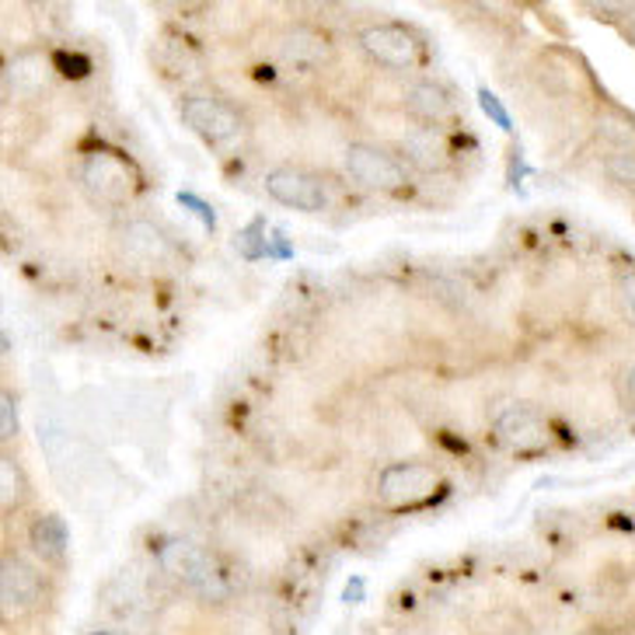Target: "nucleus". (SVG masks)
I'll list each match as a JSON object with an SVG mask.
<instances>
[{
    "mask_svg": "<svg viewBox=\"0 0 635 635\" xmlns=\"http://www.w3.org/2000/svg\"><path fill=\"white\" fill-rule=\"evenodd\" d=\"M360 46L377 66H384V71H409V66H415L423 57L420 39H415L406 25H395V22H381V25L363 28Z\"/></svg>",
    "mask_w": 635,
    "mask_h": 635,
    "instance_id": "nucleus-5",
    "label": "nucleus"
},
{
    "mask_svg": "<svg viewBox=\"0 0 635 635\" xmlns=\"http://www.w3.org/2000/svg\"><path fill=\"white\" fill-rule=\"evenodd\" d=\"M57 63H60V71H63L66 77H88V74H91V63H88L85 57H71V53H63Z\"/></svg>",
    "mask_w": 635,
    "mask_h": 635,
    "instance_id": "nucleus-20",
    "label": "nucleus"
},
{
    "mask_svg": "<svg viewBox=\"0 0 635 635\" xmlns=\"http://www.w3.org/2000/svg\"><path fill=\"white\" fill-rule=\"evenodd\" d=\"M91 635H126V632H115V628H102V632H91Z\"/></svg>",
    "mask_w": 635,
    "mask_h": 635,
    "instance_id": "nucleus-25",
    "label": "nucleus"
},
{
    "mask_svg": "<svg viewBox=\"0 0 635 635\" xmlns=\"http://www.w3.org/2000/svg\"><path fill=\"white\" fill-rule=\"evenodd\" d=\"M625 36H628V42L635 46V18H632V22L625 25Z\"/></svg>",
    "mask_w": 635,
    "mask_h": 635,
    "instance_id": "nucleus-23",
    "label": "nucleus"
},
{
    "mask_svg": "<svg viewBox=\"0 0 635 635\" xmlns=\"http://www.w3.org/2000/svg\"><path fill=\"white\" fill-rule=\"evenodd\" d=\"M85 186L95 199H102V203H120V199L129 196L133 175L115 154H95L85 164Z\"/></svg>",
    "mask_w": 635,
    "mask_h": 635,
    "instance_id": "nucleus-8",
    "label": "nucleus"
},
{
    "mask_svg": "<svg viewBox=\"0 0 635 635\" xmlns=\"http://www.w3.org/2000/svg\"><path fill=\"white\" fill-rule=\"evenodd\" d=\"M283 46H287V53L297 60V63H322L332 57V46L328 39L322 36L318 28L311 25H297L287 32V39H283Z\"/></svg>",
    "mask_w": 635,
    "mask_h": 635,
    "instance_id": "nucleus-13",
    "label": "nucleus"
},
{
    "mask_svg": "<svg viewBox=\"0 0 635 635\" xmlns=\"http://www.w3.org/2000/svg\"><path fill=\"white\" fill-rule=\"evenodd\" d=\"M406 112L412 120H420L423 126H437L440 120H447V115L455 112V95H450V88L440 85V80H420V85H412L406 95Z\"/></svg>",
    "mask_w": 635,
    "mask_h": 635,
    "instance_id": "nucleus-10",
    "label": "nucleus"
},
{
    "mask_svg": "<svg viewBox=\"0 0 635 635\" xmlns=\"http://www.w3.org/2000/svg\"><path fill=\"white\" fill-rule=\"evenodd\" d=\"M0 590H4V608L8 611H28L39 605L42 597V580L22 559H4L0 570Z\"/></svg>",
    "mask_w": 635,
    "mask_h": 635,
    "instance_id": "nucleus-9",
    "label": "nucleus"
},
{
    "mask_svg": "<svg viewBox=\"0 0 635 635\" xmlns=\"http://www.w3.org/2000/svg\"><path fill=\"white\" fill-rule=\"evenodd\" d=\"M133 241H140V248L133 256L137 259H161V256H169V241L161 238V231L154 224H147V221H133L126 227V245Z\"/></svg>",
    "mask_w": 635,
    "mask_h": 635,
    "instance_id": "nucleus-15",
    "label": "nucleus"
},
{
    "mask_svg": "<svg viewBox=\"0 0 635 635\" xmlns=\"http://www.w3.org/2000/svg\"><path fill=\"white\" fill-rule=\"evenodd\" d=\"M178 203H182V207H189L192 213H199V216H203V221H207V227H216V216H213V210L203 203V199H196L192 192H178Z\"/></svg>",
    "mask_w": 635,
    "mask_h": 635,
    "instance_id": "nucleus-21",
    "label": "nucleus"
},
{
    "mask_svg": "<svg viewBox=\"0 0 635 635\" xmlns=\"http://www.w3.org/2000/svg\"><path fill=\"white\" fill-rule=\"evenodd\" d=\"M618 294H622V304H625V311L635 318V270L622 273V279H618Z\"/></svg>",
    "mask_w": 635,
    "mask_h": 635,
    "instance_id": "nucleus-22",
    "label": "nucleus"
},
{
    "mask_svg": "<svg viewBox=\"0 0 635 635\" xmlns=\"http://www.w3.org/2000/svg\"><path fill=\"white\" fill-rule=\"evenodd\" d=\"M406 158L420 169H440L447 161V140L437 126H423L406 137Z\"/></svg>",
    "mask_w": 635,
    "mask_h": 635,
    "instance_id": "nucleus-12",
    "label": "nucleus"
},
{
    "mask_svg": "<svg viewBox=\"0 0 635 635\" xmlns=\"http://www.w3.org/2000/svg\"><path fill=\"white\" fill-rule=\"evenodd\" d=\"M0 503H4V510H14L22 499V475H18V464H14L11 458L0 461Z\"/></svg>",
    "mask_w": 635,
    "mask_h": 635,
    "instance_id": "nucleus-17",
    "label": "nucleus"
},
{
    "mask_svg": "<svg viewBox=\"0 0 635 635\" xmlns=\"http://www.w3.org/2000/svg\"><path fill=\"white\" fill-rule=\"evenodd\" d=\"M346 172L371 192H395L409 182V164L381 144H353L346 150Z\"/></svg>",
    "mask_w": 635,
    "mask_h": 635,
    "instance_id": "nucleus-2",
    "label": "nucleus"
},
{
    "mask_svg": "<svg viewBox=\"0 0 635 635\" xmlns=\"http://www.w3.org/2000/svg\"><path fill=\"white\" fill-rule=\"evenodd\" d=\"M49 80V63L39 57V53H22L8 63L4 71V85L14 91V95H36L46 88Z\"/></svg>",
    "mask_w": 635,
    "mask_h": 635,
    "instance_id": "nucleus-11",
    "label": "nucleus"
},
{
    "mask_svg": "<svg viewBox=\"0 0 635 635\" xmlns=\"http://www.w3.org/2000/svg\"><path fill=\"white\" fill-rule=\"evenodd\" d=\"M605 175L625 189H635V154L632 150H614L605 158Z\"/></svg>",
    "mask_w": 635,
    "mask_h": 635,
    "instance_id": "nucleus-16",
    "label": "nucleus"
},
{
    "mask_svg": "<svg viewBox=\"0 0 635 635\" xmlns=\"http://www.w3.org/2000/svg\"><path fill=\"white\" fill-rule=\"evenodd\" d=\"M32 538V548H36V556L46 559V562H60L63 551H66V527L60 516H39L36 524L28 531Z\"/></svg>",
    "mask_w": 635,
    "mask_h": 635,
    "instance_id": "nucleus-14",
    "label": "nucleus"
},
{
    "mask_svg": "<svg viewBox=\"0 0 635 635\" xmlns=\"http://www.w3.org/2000/svg\"><path fill=\"white\" fill-rule=\"evenodd\" d=\"M158 562L164 573L175 576L182 587H189L199 600H207V605H221V600L231 597V580L224 573V565L216 562L210 551H203L186 538L161 541Z\"/></svg>",
    "mask_w": 635,
    "mask_h": 635,
    "instance_id": "nucleus-1",
    "label": "nucleus"
},
{
    "mask_svg": "<svg viewBox=\"0 0 635 635\" xmlns=\"http://www.w3.org/2000/svg\"><path fill=\"white\" fill-rule=\"evenodd\" d=\"M628 395L635 398V366H632V374H628Z\"/></svg>",
    "mask_w": 635,
    "mask_h": 635,
    "instance_id": "nucleus-24",
    "label": "nucleus"
},
{
    "mask_svg": "<svg viewBox=\"0 0 635 635\" xmlns=\"http://www.w3.org/2000/svg\"><path fill=\"white\" fill-rule=\"evenodd\" d=\"M437 493H440V475H437V468H429V464L402 461V464L384 468L381 478H377L381 503H388L395 510L420 507Z\"/></svg>",
    "mask_w": 635,
    "mask_h": 635,
    "instance_id": "nucleus-4",
    "label": "nucleus"
},
{
    "mask_svg": "<svg viewBox=\"0 0 635 635\" xmlns=\"http://www.w3.org/2000/svg\"><path fill=\"white\" fill-rule=\"evenodd\" d=\"M182 123L207 144H231L241 137L245 120L231 102L216 95H186L182 98Z\"/></svg>",
    "mask_w": 635,
    "mask_h": 635,
    "instance_id": "nucleus-3",
    "label": "nucleus"
},
{
    "mask_svg": "<svg viewBox=\"0 0 635 635\" xmlns=\"http://www.w3.org/2000/svg\"><path fill=\"white\" fill-rule=\"evenodd\" d=\"M493 429H496L499 447L513 450V455H531V450H541V447H548V437H551L545 420H538V415L527 412V409H507L496 420Z\"/></svg>",
    "mask_w": 635,
    "mask_h": 635,
    "instance_id": "nucleus-7",
    "label": "nucleus"
},
{
    "mask_svg": "<svg viewBox=\"0 0 635 635\" xmlns=\"http://www.w3.org/2000/svg\"><path fill=\"white\" fill-rule=\"evenodd\" d=\"M265 192H270L276 203L300 210V213H322L328 207L322 182L304 169H290V164H283V169H273L265 175Z\"/></svg>",
    "mask_w": 635,
    "mask_h": 635,
    "instance_id": "nucleus-6",
    "label": "nucleus"
},
{
    "mask_svg": "<svg viewBox=\"0 0 635 635\" xmlns=\"http://www.w3.org/2000/svg\"><path fill=\"white\" fill-rule=\"evenodd\" d=\"M478 105H482V112L489 115V120L503 129V133H510L513 129V120H510V112L503 109V102H499V98L489 91V88H478Z\"/></svg>",
    "mask_w": 635,
    "mask_h": 635,
    "instance_id": "nucleus-18",
    "label": "nucleus"
},
{
    "mask_svg": "<svg viewBox=\"0 0 635 635\" xmlns=\"http://www.w3.org/2000/svg\"><path fill=\"white\" fill-rule=\"evenodd\" d=\"M18 433V409H14V398L4 395V402H0V437H14Z\"/></svg>",
    "mask_w": 635,
    "mask_h": 635,
    "instance_id": "nucleus-19",
    "label": "nucleus"
}]
</instances>
